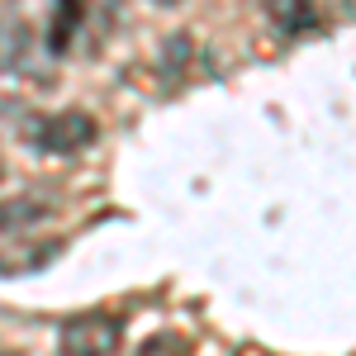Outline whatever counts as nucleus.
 I'll return each instance as SVG.
<instances>
[{"mask_svg": "<svg viewBox=\"0 0 356 356\" xmlns=\"http://www.w3.org/2000/svg\"><path fill=\"white\" fill-rule=\"evenodd\" d=\"M95 119L86 110H57V114H43V119H29L24 129V143L33 152H43V157H72V152H81L95 143Z\"/></svg>", "mask_w": 356, "mask_h": 356, "instance_id": "f257e3e1", "label": "nucleus"}, {"mask_svg": "<svg viewBox=\"0 0 356 356\" xmlns=\"http://www.w3.org/2000/svg\"><path fill=\"white\" fill-rule=\"evenodd\" d=\"M124 347V318L119 314H72L57 328V356H119Z\"/></svg>", "mask_w": 356, "mask_h": 356, "instance_id": "f03ea898", "label": "nucleus"}, {"mask_svg": "<svg viewBox=\"0 0 356 356\" xmlns=\"http://www.w3.org/2000/svg\"><path fill=\"white\" fill-rule=\"evenodd\" d=\"M33 62V29L19 15H0V76H19Z\"/></svg>", "mask_w": 356, "mask_h": 356, "instance_id": "7ed1b4c3", "label": "nucleus"}, {"mask_svg": "<svg viewBox=\"0 0 356 356\" xmlns=\"http://www.w3.org/2000/svg\"><path fill=\"white\" fill-rule=\"evenodd\" d=\"M62 247L67 243H10V247H0V275L5 280H19V275L43 271V266H53L57 257H62Z\"/></svg>", "mask_w": 356, "mask_h": 356, "instance_id": "20e7f679", "label": "nucleus"}, {"mask_svg": "<svg viewBox=\"0 0 356 356\" xmlns=\"http://www.w3.org/2000/svg\"><path fill=\"white\" fill-rule=\"evenodd\" d=\"M86 15H90V5H86V0H57L53 29H48V48H53V57L72 53L76 33H86Z\"/></svg>", "mask_w": 356, "mask_h": 356, "instance_id": "39448f33", "label": "nucleus"}, {"mask_svg": "<svg viewBox=\"0 0 356 356\" xmlns=\"http://www.w3.org/2000/svg\"><path fill=\"white\" fill-rule=\"evenodd\" d=\"M266 5V19L275 24V33H285V38H295V33H309V29L318 24V10H314V0H261Z\"/></svg>", "mask_w": 356, "mask_h": 356, "instance_id": "423d86ee", "label": "nucleus"}, {"mask_svg": "<svg viewBox=\"0 0 356 356\" xmlns=\"http://www.w3.org/2000/svg\"><path fill=\"white\" fill-rule=\"evenodd\" d=\"M53 214V204H43V200H15V204H0V233H10V228H29V223L48 219Z\"/></svg>", "mask_w": 356, "mask_h": 356, "instance_id": "0eeeda50", "label": "nucleus"}, {"mask_svg": "<svg viewBox=\"0 0 356 356\" xmlns=\"http://www.w3.org/2000/svg\"><path fill=\"white\" fill-rule=\"evenodd\" d=\"M191 352H195V347H191V337H186V332H171V328H166V332H152L134 356H191Z\"/></svg>", "mask_w": 356, "mask_h": 356, "instance_id": "6e6552de", "label": "nucleus"}, {"mask_svg": "<svg viewBox=\"0 0 356 356\" xmlns=\"http://www.w3.org/2000/svg\"><path fill=\"white\" fill-rule=\"evenodd\" d=\"M162 5H171V0H162Z\"/></svg>", "mask_w": 356, "mask_h": 356, "instance_id": "1a4fd4ad", "label": "nucleus"}, {"mask_svg": "<svg viewBox=\"0 0 356 356\" xmlns=\"http://www.w3.org/2000/svg\"><path fill=\"white\" fill-rule=\"evenodd\" d=\"M0 356H5V352H0Z\"/></svg>", "mask_w": 356, "mask_h": 356, "instance_id": "9d476101", "label": "nucleus"}]
</instances>
